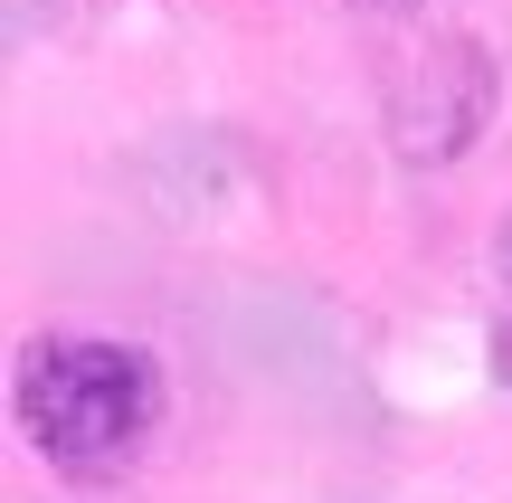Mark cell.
<instances>
[{
	"instance_id": "6da1fadb",
	"label": "cell",
	"mask_w": 512,
	"mask_h": 503,
	"mask_svg": "<svg viewBox=\"0 0 512 503\" xmlns=\"http://www.w3.org/2000/svg\"><path fill=\"white\" fill-rule=\"evenodd\" d=\"M19 437L67 475H114L162 418V371L105 333H38L19 352Z\"/></svg>"
}]
</instances>
